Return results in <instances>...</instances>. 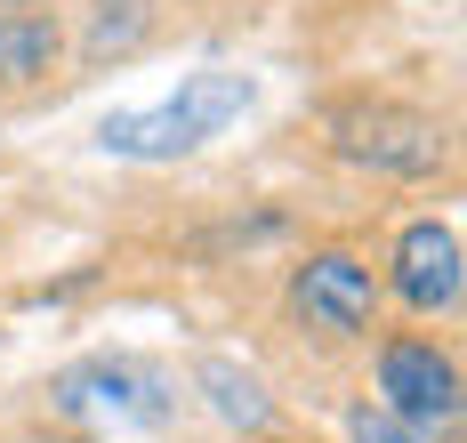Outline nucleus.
I'll return each mask as SVG.
<instances>
[{
    "label": "nucleus",
    "mask_w": 467,
    "mask_h": 443,
    "mask_svg": "<svg viewBox=\"0 0 467 443\" xmlns=\"http://www.w3.org/2000/svg\"><path fill=\"white\" fill-rule=\"evenodd\" d=\"M250 113H258V73H242V65H202V73H186L170 98L105 113L89 146L105 153V161L170 170V161H193V153H210V146L234 129V121H250Z\"/></svg>",
    "instance_id": "nucleus-1"
},
{
    "label": "nucleus",
    "mask_w": 467,
    "mask_h": 443,
    "mask_svg": "<svg viewBox=\"0 0 467 443\" xmlns=\"http://www.w3.org/2000/svg\"><path fill=\"white\" fill-rule=\"evenodd\" d=\"M48 419L81 428L89 443H153L186 419V387L153 355H81L48 379Z\"/></svg>",
    "instance_id": "nucleus-2"
},
{
    "label": "nucleus",
    "mask_w": 467,
    "mask_h": 443,
    "mask_svg": "<svg viewBox=\"0 0 467 443\" xmlns=\"http://www.w3.org/2000/svg\"><path fill=\"white\" fill-rule=\"evenodd\" d=\"M323 146L363 170V178H387V186H427L451 170V121L427 113L411 98H387V89H347V98L323 105Z\"/></svg>",
    "instance_id": "nucleus-3"
},
{
    "label": "nucleus",
    "mask_w": 467,
    "mask_h": 443,
    "mask_svg": "<svg viewBox=\"0 0 467 443\" xmlns=\"http://www.w3.org/2000/svg\"><path fill=\"white\" fill-rule=\"evenodd\" d=\"M371 403L387 419H403L420 443H460L467 379H460L451 339H435V331H387V339H371Z\"/></svg>",
    "instance_id": "nucleus-4"
},
{
    "label": "nucleus",
    "mask_w": 467,
    "mask_h": 443,
    "mask_svg": "<svg viewBox=\"0 0 467 443\" xmlns=\"http://www.w3.org/2000/svg\"><path fill=\"white\" fill-rule=\"evenodd\" d=\"M379 266L363 250L347 242H323L306 250V258H290V283H282V314H290V331L315 346H371L379 339Z\"/></svg>",
    "instance_id": "nucleus-5"
},
{
    "label": "nucleus",
    "mask_w": 467,
    "mask_h": 443,
    "mask_svg": "<svg viewBox=\"0 0 467 443\" xmlns=\"http://www.w3.org/2000/svg\"><path fill=\"white\" fill-rule=\"evenodd\" d=\"M379 291L395 298L411 323H451L467 298V242L451 218H403L387 242V274Z\"/></svg>",
    "instance_id": "nucleus-6"
},
{
    "label": "nucleus",
    "mask_w": 467,
    "mask_h": 443,
    "mask_svg": "<svg viewBox=\"0 0 467 443\" xmlns=\"http://www.w3.org/2000/svg\"><path fill=\"white\" fill-rule=\"evenodd\" d=\"M73 33L57 8H0V98H33L65 73Z\"/></svg>",
    "instance_id": "nucleus-7"
},
{
    "label": "nucleus",
    "mask_w": 467,
    "mask_h": 443,
    "mask_svg": "<svg viewBox=\"0 0 467 443\" xmlns=\"http://www.w3.org/2000/svg\"><path fill=\"white\" fill-rule=\"evenodd\" d=\"M153 33H161V0H89L81 8V33H73V65L81 73H113Z\"/></svg>",
    "instance_id": "nucleus-8"
},
{
    "label": "nucleus",
    "mask_w": 467,
    "mask_h": 443,
    "mask_svg": "<svg viewBox=\"0 0 467 443\" xmlns=\"http://www.w3.org/2000/svg\"><path fill=\"white\" fill-rule=\"evenodd\" d=\"M193 395L226 419V428H242V436H275V395H266V379L250 371V363H234V355H202L193 363Z\"/></svg>",
    "instance_id": "nucleus-9"
},
{
    "label": "nucleus",
    "mask_w": 467,
    "mask_h": 443,
    "mask_svg": "<svg viewBox=\"0 0 467 443\" xmlns=\"http://www.w3.org/2000/svg\"><path fill=\"white\" fill-rule=\"evenodd\" d=\"M347 443H420L403 419H387L379 403H347Z\"/></svg>",
    "instance_id": "nucleus-10"
},
{
    "label": "nucleus",
    "mask_w": 467,
    "mask_h": 443,
    "mask_svg": "<svg viewBox=\"0 0 467 443\" xmlns=\"http://www.w3.org/2000/svg\"><path fill=\"white\" fill-rule=\"evenodd\" d=\"M0 8H57V0H0Z\"/></svg>",
    "instance_id": "nucleus-11"
}]
</instances>
